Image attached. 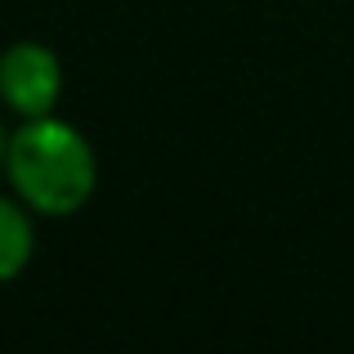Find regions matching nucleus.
I'll use <instances>...</instances> for the list:
<instances>
[{
  "mask_svg": "<svg viewBox=\"0 0 354 354\" xmlns=\"http://www.w3.org/2000/svg\"><path fill=\"white\" fill-rule=\"evenodd\" d=\"M36 251V211H27L14 193H0V283H14Z\"/></svg>",
  "mask_w": 354,
  "mask_h": 354,
  "instance_id": "nucleus-3",
  "label": "nucleus"
},
{
  "mask_svg": "<svg viewBox=\"0 0 354 354\" xmlns=\"http://www.w3.org/2000/svg\"><path fill=\"white\" fill-rule=\"evenodd\" d=\"M5 139L9 135H5V126H0V171H5Z\"/></svg>",
  "mask_w": 354,
  "mask_h": 354,
  "instance_id": "nucleus-4",
  "label": "nucleus"
},
{
  "mask_svg": "<svg viewBox=\"0 0 354 354\" xmlns=\"http://www.w3.org/2000/svg\"><path fill=\"white\" fill-rule=\"evenodd\" d=\"M63 99V63L41 41H14L0 54V104L14 117H45Z\"/></svg>",
  "mask_w": 354,
  "mask_h": 354,
  "instance_id": "nucleus-2",
  "label": "nucleus"
},
{
  "mask_svg": "<svg viewBox=\"0 0 354 354\" xmlns=\"http://www.w3.org/2000/svg\"><path fill=\"white\" fill-rule=\"evenodd\" d=\"M14 198L41 220H68L95 198L99 157L90 139L63 117H23L5 139V171Z\"/></svg>",
  "mask_w": 354,
  "mask_h": 354,
  "instance_id": "nucleus-1",
  "label": "nucleus"
}]
</instances>
